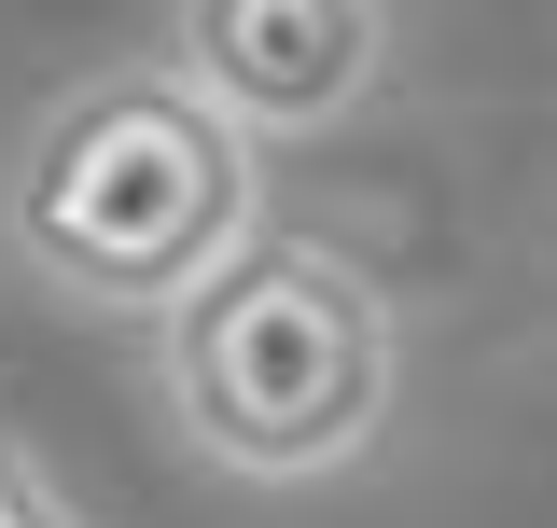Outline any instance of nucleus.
Instances as JSON below:
<instances>
[{
	"instance_id": "nucleus-1",
	"label": "nucleus",
	"mask_w": 557,
	"mask_h": 528,
	"mask_svg": "<svg viewBox=\"0 0 557 528\" xmlns=\"http://www.w3.org/2000/svg\"><path fill=\"white\" fill-rule=\"evenodd\" d=\"M14 264L98 306V320H168L223 264L265 237V126H237L182 56L70 84L42 126L14 139L0 181Z\"/></svg>"
},
{
	"instance_id": "nucleus-2",
	"label": "nucleus",
	"mask_w": 557,
	"mask_h": 528,
	"mask_svg": "<svg viewBox=\"0 0 557 528\" xmlns=\"http://www.w3.org/2000/svg\"><path fill=\"white\" fill-rule=\"evenodd\" d=\"M391 417V306L321 237H251L168 306V431L237 487H321Z\"/></svg>"
},
{
	"instance_id": "nucleus-3",
	"label": "nucleus",
	"mask_w": 557,
	"mask_h": 528,
	"mask_svg": "<svg viewBox=\"0 0 557 528\" xmlns=\"http://www.w3.org/2000/svg\"><path fill=\"white\" fill-rule=\"evenodd\" d=\"M168 56L237 126L321 139L391 84V0H168Z\"/></svg>"
},
{
	"instance_id": "nucleus-4",
	"label": "nucleus",
	"mask_w": 557,
	"mask_h": 528,
	"mask_svg": "<svg viewBox=\"0 0 557 528\" xmlns=\"http://www.w3.org/2000/svg\"><path fill=\"white\" fill-rule=\"evenodd\" d=\"M84 501L57 487V460L28 445V431H0V528H70Z\"/></svg>"
}]
</instances>
